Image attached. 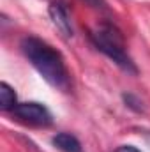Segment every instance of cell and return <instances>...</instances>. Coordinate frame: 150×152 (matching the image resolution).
Masks as SVG:
<instances>
[{
    "label": "cell",
    "mask_w": 150,
    "mask_h": 152,
    "mask_svg": "<svg viewBox=\"0 0 150 152\" xmlns=\"http://www.w3.org/2000/svg\"><path fill=\"white\" fill-rule=\"evenodd\" d=\"M124 101L127 103V106L134 108L136 112H140V110H141V106H138V104H141V103H140V101H138V99H136L133 94H124Z\"/></svg>",
    "instance_id": "7"
},
{
    "label": "cell",
    "mask_w": 150,
    "mask_h": 152,
    "mask_svg": "<svg viewBox=\"0 0 150 152\" xmlns=\"http://www.w3.org/2000/svg\"><path fill=\"white\" fill-rule=\"evenodd\" d=\"M48 12H50V18L53 21V25L67 37L73 36V25H71V18H69V12L67 9L64 7V4L60 2H51L50 7H48Z\"/></svg>",
    "instance_id": "4"
},
{
    "label": "cell",
    "mask_w": 150,
    "mask_h": 152,
    "mask_svg": "<svg viewBox=\"0 0 150 152\" xmlns=\"http://www.w3.org/2000/svg\"><path fill=\"white\" fill-rule=\"evenodd\" d=\"M51 143L62 152H81V143L71 133H57L51 138Z\"/></svg>",
    "instance_id": "5"
},
{
    "label": "cell",
    "mask_w": 150,
    "mask_h": 152,
    "mask_svg": "<svg viewBox=\"0 0 150 152\" xmlns=\"http://www.w3.org/2000/svg\"><path fill=\"white\" fill-rule=\"evenodd\" d=\"M20 48L34 69L42 76L51 87L67 92L71 88V75L66 66V60L58 50H55L46 41L34 36H27L21 39Z\"/></svg>",
    "instance_id": "1"
},
{
    "label": "cell",
    "mask_w": 150,
    "mask_h": 152,
    "mask_svg": "<svg viewBox=\"0 0 150 152\" xmlns=\"http://www.w3.org/2000/svg\"><path fill=\"white\" fill-rule=\"evenodd\" d=\"M12 115L16 118H20L21 122L32 124V126H50L53 122V117L50 113V110L41 104V103H18L12 108Z\"/></svg>",
    "instance_id": "3"
},
{
    "label": "cell",
    "mask_w": 150,
    "mask_h": 152,
    "mask_svg": "<svg viewBox=\"0 0 150 152\" xmlns=\"http://www.w3.org/2000/svg\"><path fill=\"white\" fill-rule=\"evenodd\" d=\"M115 152H141L140 149H136L134 145H120Z\"/></svg>",
    "instance_id": "8"
},
{
    "label": "cell",
    "mask_w": 150,
    "mask_h": 152,
    "mask_svg": "<svg viewBox=\"0 0 150 152\" xmlns=\"http://www.w3.org/2000/svg\"><path fill=\"white\" fill-rule=\"evenodd\" d=\"M90 41L94 42V46L101 53H104L122 71H125L129 75H136L138 73L133 58L129 57V53L125 50L124 36L115 25L108 23V21H103V23L95 25L90 30Z\"/></svg>",
    "instance_id": "2"
},
{
    "label": "cell",
    "mask_w": 150,
    "mask_h": 152,
    "mask_svg": "<svg viewBox=\"0 0 150 152\" xmlns=\"http://www.w3.org/2000/svg\"><path fill=\"white\" fill-rule=\"evenodd\" d=\"M85 2L88 5H92V7H97V9H104V5H106L103 0H85Z\"/></svg>",
    "instance_id": "9"
},
{
    "label": "cell",
    "mask_w": 150,
    "mask_h": 152,
    "mask_svg": "<svg viewBox=\"0 0 150 152\" xmlns=\"http://www.w3.org/2000/svg\"><path fill=\"white\" fill-rule=\"evenodd\" d=\"M16 104L18 103H16V92H14V88L9 83L2 81L0 83V108L4 112H12V108Z\"/></svg>",
    "instance_id": "6"
}]
</instances>
